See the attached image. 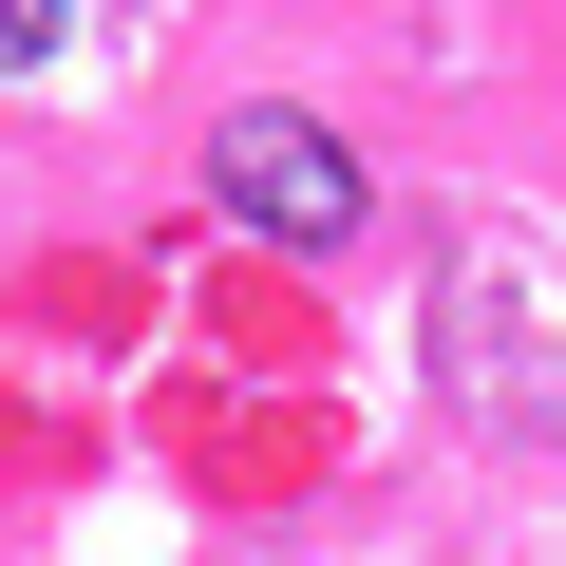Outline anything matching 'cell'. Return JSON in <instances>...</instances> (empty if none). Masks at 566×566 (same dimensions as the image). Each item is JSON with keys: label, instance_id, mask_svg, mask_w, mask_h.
<instances>
[{"label": "cell", "instance_id": "6da1fadb", "mask_svg": "<svg viewBox=\"0 0 566 566\" xmlns=\"http://www.w3.org/2000/svg\"><path fill=\"white\" fill-rule=\"evenodd\" d=\"M208 208H227L245 245H303V264H340V245H359V151H340L322 114L245 95V114L208 133Z\"/></svg>", "mask_w": 566, "mask_h": 566}, {"label": "cell", "instance_id": "7a4b0ae2", "mask_svg": "<svg viewBox=\"0 0 566 566\" xmlns=\"http://www.w3.org/2000/svg\"><path fill=\"white\" fill-rule=\"evenodd\" d=\"M57 57V0H0V76H39Z\"/></svg>", "mask_w": 566, "mask_h": 566}]
</instances>
